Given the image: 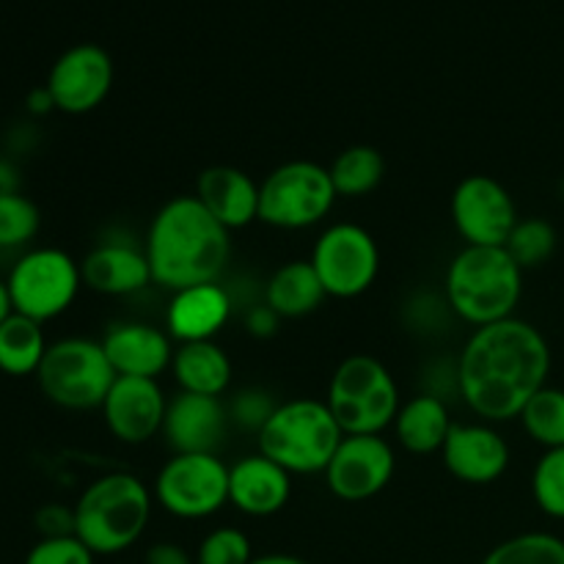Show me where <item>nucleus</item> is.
Listing matches in <instances>:
<instances>
[{"instance_id":"f257e3e1","label":"nucleus","mask_w":564,"mask_h":564,"mask_svg":"<svg viewBox=\"0 0 564 564\" xmlns=\"http://www.w3.org/2000/svg\"><path fill=\"white\" fill-rule=\"evenodd\" d=\"M551 347L521 317L474 328L457 358V391L482 422H512L549 386Z\"/></svg>"},{"instance_id":"f03ea898","label":"nucleus","mask_w":564,"mask_h":564,"mask_svg":"<svg viewBox=\"0 0 564 564\" xmlns=\"http://www.w3.org/2000/svg\"><path fill=\"white\" fill-rule=\"evenodd\" d=\"M154 284L176 292L218 281L231 253L229 229L220 226L196 196H174L158 209L147 231Z\"/></svg>"},{"instance_id":"7ed1b4c3","label":"nucleus","mask_w":564,"mask_h":564,"mask_svg":"<svg viewBox=\"0 0 564 564\" xmlns=\"http://www.w3.org/2000/svg\"><path fill=\"white\" fill-rule=\"evenodd\" d=\"M521 295L523 270L505 246H466L446 268V306L474 328L516 317Z\"/></svg>"},{"instance_id":"20e7f679","label":"nucleus","mask_w":564,"mask_h":564,"mask_svg":"<svg viewBox=\"0 0 564 564\" xmlns=\"http://www.w3.org/2000/svg\"><path fill=\"white\" fill-rule=\"evenodd\" d=\"M152 499V490L135 474H105L75 501V538L94 556L124 554L147 532Z\"/></svg>"},{"instance_id":"39448f33","label":"nucleus","mask_w":564,"mask_h":564,"mask_svg":"<svg viewBox=\"0 0 564 564\" xmlns=\"http://www.w3.org/2000/svg\"><path fill=\"white\" fill-rule=\"evenodd\" d=\"M339 422L328 402L301 397L273 411L257 435L259 452L290 474H325L336 446L341 444Z\"/></svg>"},{"instance_id":"423d86ee","label":"nucleus","mask_w":564,"mask_h":564,"mask_svg":"<svg viewBox=\"0 0 564 564\" xmlns=\"http://www.w3.org/2000/svg\"><path fill=\"white\" fill-rule=\"evenodd\" d=\"M325 402L345 435H383L402 405L394 375L364 352L347 356L334 369Z\"/></svg>"},{"instance_id":"0eeeda50","label":"nucleus","mask_w":564,"mask_h":564,"mask_svg":"<svg viewBox=\"0 0 564 564\" xmlns=\"http://www.w3.org/2000/svg\"><path fill=\"white\" fill-rule=\"evenodd\" d=\"M39 389L64 411L102 408L116 372L102 350V341L66 336L53 341L36 372Z\"/></svg>"},{"instance_id":"6e6552de","label":"nucleus","mask_w":564,"mask_h":564,"mask_svg":"<svg viewBox=\"0 0 564 564\" xmlns=\"http://www.w3.org/2000/svg\"><path fill=\"white\" fill-rule=\"evenodd\" d=\"M336 191L325 165L290 160L259 185V220L273 229H312L323 224L336 204Z\"/></svg>"},{"instance_id":"1a4fd4ad","label":"nucleus","mask_w":564,"mask_h":564,"mask_svg":"<svg viewBox=\"0 0 564 564\" xmlns=\"http://www.w3.org/2000/svg\"><path fill=\"white\" fill-rule=\"evenodd\" d=\"M6 284L14 312L44 325L75 303L83 286L80 262L61 248H33L17 259Z\"/></svg>"},{"instance_id":"9d476101","label":"nucleus","mask_w":564,"mask_h":564,"mask_svg":"<svg viewBox=\"0 0 564 564\" xmlns=\"http://www.w3.org/2000/svg\"><path fill=\"white\" fill-rule=\"evenodd\" d=\"M152 496L169 516L204 521L229 505V466L218 455H171Z\"/></svg>"},{"instance_id":"9b49d317","label":"nucleus","mask_w":564,"mask_h":564,"mask_svg":"<svg viewBox=\"0 0 564 564\" xmlns=\"http://www.w3.org/2000/svg\"><path fill=\"white\" fill-rule=\"evenodd\" d=\"M308 262L323 281L325 295L352 301L378 281L380 248L364 226L334 224L317 237Z\"/></svg>"},{"instance_id":"f8f14e48","label":"nucleus","mask_w":564,"mask_h":564,"mask_svg":"<svg viewBox=\"0 0 564 564\" xmlns=\"http://www.w3.org/2000/svg\"><path fill=\"white\" fill-rule=\"evenodd\" d=\"M449 213L466 246H505L521 220L516 198L496 176L488 174H471L457 182Z\"/></svg>"},{"instance_id":"ddd939ff","label":"nucleus","mask_w":564,"mask_h":564,"mask_svg":"<svg viewBox=\"0 0 564 564\" xmlns=\"http://www.w3.org/2000/svg\"><path fill=\"white\" fill-rule=\"evenodd\" d=\"M394 471V446L383 435H345L325 468V485L336 499L356 505L389 488Z\"/></svg>"},{"instance_id":"4468645a","label":"nucleus","mask_w":564,"mask_h":564,"mask_svg":"<svg viewBox=\"0 0 564 564\" xmlns=\"http://www.w3.org/2000/svg\"><path fill=\"white\" fill-rule=\"evenodd\" d=\"M44 86L53 94L55 110L61 113H91L113 88V58L108 50L94 42L72 44L50 66Z\"/></svg>"},{"instance_id":"2eb2a0df","label":"nucleus","mask_w":564,"mask_h":564,"mask_svg":"<svg viewBox=\"0 0 564 564\" xmlns=\"http://www.w3.org/2000/svg\"><path fill=\"white\" fill-rule=\"evenodd\" d=\"M165 408H169V400L158 380L116 378L99 411L116 441L138 446L163 433Z\"/></svg>"},{"instance_id":"dca6fc26","label":"nucleus","mask_w":564,"mask_h":564,"mask_svg":"<svg viewBox=\"0 0 564 564\" xmlns=\"http://www.w3.org/2000/svg\"><path fill=\"white\" fill-rule=\"evenodd\" d=\"M229 424V408L220 397L180 391L165 408L163 438L174 455H215Z\"/></svg>"},{"instance_id":"f3484780","label":"nucleus","mask_w":564,"mask_h":564,"mask_svg":"<svg viewBox=\"0 0 564 564\" xmlns=\"http://www.w3.org/2000/svg\"><path fill=\"white\" fill-rule=\"evenodd\" d=\"M446 471L466 485H490L510 468V444L490 424H452L444 449Z\"/></svg>"},{"instance_id":"a211bd4d","label":"nucleus","mask_w":564,"mask_h":564,"mask_svg":"<svg viewBox=\"0 0 564 564\" xmlns=\"http://www.w3.org/2000/svg\"><path fill=\"white\" fill-rule=\"evenodd\" d=\"M102 350L113 367L116 378H152L158 380L174 361V345L169 330L149 323H113L105 330Z\"/></svg>"},{"instance_id":"6ab92c4d","label":"nucleus","mask_w":564,"mask_h":564,"mask_svg":"<svg viewBox=\"0 0 564 564\" xmlns=\"http://www.w3.org/2000/svg\"><path fill=\"white\" fill-rule=\"evenodd\" d=\"M231 308H235V301L218 281L185 286V290L174 292L169 308H165V330L176 345L213 341L229 323Z\"/></svg>"},{"instance_id":"aec40b11","label":"nucleus","mask_w":564,"mask_h":564,"mask_svg":"<svg viewBox=\"0 0 564 564\" xmlns=\"http://www.w3.org/2000/svg\"><path fill=\"white\" fill-rule=\"evenodd\" d=\"M292 474L262 452L229 466V505L248 518H270L290 505Z\"/></svg>"},{"instance_id":"412c9836","label":"nucleus","mask_w":564,"mask_h":564,"mask_svg":"<svg viewBox=\"0 0 564 564\" xmlns=\"http://www.w3.org/2000/svg\"><path fill=\"white\" fill-rule=\"evenodd\" d=\"M80 273L83 286L110 297L135 295L152 284L147 251L119 240H105L94 246L80 262Z\"/></svg>"},{"instance_id":"4be33fe9","label":"nucleus","mask_w":564,"mask_h":564,"mask_svg":"<svg viewBox=\"0 0 564 564\" xmlns=\"http://www.w3.org/2000/svg\"><path fill=\"white\" fill-rule=\"evenodd\" d=\"M196 198L229 231L259 220V185L235 165H209L198 174Z\"/></svg>"},{"instance_id":"5701e85b","label":"nucleus","mask_w":564,"mask_h":564,"mask_svg":"<svg viewBox=\"0 0 564 564\" xmlns=\"http://www.w3.org/2000/svg\"><path fill=\"white\" fill-rule=\"evenodd\" d=\"M452 424L455 422H452L446 400L424 391L402 402L394 419V435L402 449L411 455H435L444 449Z\"/></svg>"},{"instance_id":"b1692460","label":"nucleus","mask_w":564,"mask_h":564,"mask_svg":"<svg viewBox=\"0 0 564 564\" xmlns=\"http://www.w3.org/2000/svg\"><path fill=\"white\" fill-rule=\"evenodd\" d=\"M180 391L220 397L231 386V358L218 341H187L176 345L171 361Z\"/></svg>"},{"instance_id":"393cba45","label":"nucleus","mask_w":564,"mask_h":564,"mask_svg":"<svg viewBox=\"0 0 564 564\" xmlns=\"http://www.w3.org/2000/svg\"><path fill=\"white\" fill-rule=\"evenodd\" d=\"M323 281L314 273L308 259H292L281 264L264 284V303L279 314L281 319H297L317 312L325 301Z\"/></svg>"},{"instance_id":"a878e982","label":"nucleus","mask_w":564,"mask_h":564,"mask_svg":"<svg viewBox=\"0 0 564 564\" xmlns=\"http://www.w3.org/2000/svg\"><path fill=\"white\" fill-rule=\"evenodd\" d=\"M47 347L42 323L14 312L0 323V372L9 378L36 375Z\"/></svg>"},{"instance_id":"bb28decb","label":"nucleus","mask_w":564,"mask_h":564,"mask_svg":"<svg viewBox=\"0 0 564 564\" xmlns=\"http://www.w3.org/2000/svg\"><path fill=\"white\" fill-rule=\"evenodd\" d=\"M328 174H330V182H334L336 196L364 198L372 191H378V185L383 182L386 160L375 147L356 143V147H347L336 154Z\"/></svg>"},{"instance_id":"cd10ccee","label":"nucleus","mask_w":564,"mask_h":564,"mask_svg":"<svg viewBox=\"0 0 564 564\" xmlns=\"http://www.w3.org/2000/svg\"><path fill=\"white\" fill-rule=\"evenodd\" d=\"M521 424L529 438L543 449H562L564 446V389L543 386L527 408L521 411Z\"/></svg>"},{"instance_id":"c85d7f7f","label":"nucleus","mask_w":564,"mask_h":564,"mask_svg":"<svg viewBox=\"0 0 564 564\" xmlns=\"http://www.w3.org/2000/svg\"><path fill=\"white\" fill-rule=\"evenodd\" d=\"M482 564H564V540L551 532H523L505 540Z\"/></svg>"},{"instance_id":"c756f323","label":"nucleus","mask_w":564,"mask_h":564,"mask_svg":"<svg viewBox=\"0 0 564 564\" xmlns=\"http://www.w3.org/2000/svg\"><path fill=\"white\" fill-rule=\"evenodd\" d=\"M556 242H560V237H556L554 224H549L545 218H521L505 248L516 259L518 268L527 273V270L540 268L554 257Z\"/></svg>"},{"instance_id":"7c9ffc66","label":"nucleus","mask_w":564,"mask_h":564,"mask_svg":"<svg viewBox=\"0 0 564 564\" xmlns=\"http://www.w3.org/2000/svg\"><path fill=\"white\" fill-rule=\"evenodd\" d=\"M532 499L543 516L564 521V446L545 449L534 463Z\"/></svg>"},{"instance_id":"2f4dec72","label":"nucleus","mask_w":564,"mask_h":564,"mask_svg":"<svg viewBox=\"0 0 564 564\" xmlns=\"http://www.w3.org/2000/svg\"><path fill=\"white\" fill-rule=\"evenodd\" d=\"M39 226H42V215L31 198L22 193L0 196V248L3 251L28 246L39 235Z\"/></svg>"},{"instance_id":"473e14b6","label":"nucleus","mask_w":564,"mask_h":564,"mask_svg":"<svg viewBox=\"0 0 564 564\" xmlns=\"http://www.w3.org/2000/svg\"><path fill=\"white\" fill-rule=\"evenodd\" d=\"M251 540L237 527H218L198 543L196 564H251Z\"/></svg>"},{"instance_id":"72a5a7b5","label":"nucleus","mask_w":564,"mask_h":564,"mask_svg":"<svg viewBox=\"0 0 564 564\" xmlns=\"http://www.w3.org/2000/svg\"><path fill=\"white\" fill-rule=\"evenodd\" d=\"M229 422L237 427L248 430V433H257L268 424V419L273 416V411L279 408V402H273V397L262 389H242L237 391L235 400L229 402Z\"/></svg>"},{"instance_id":"f704fd0d","label":"nucleus","mask_w":564,"mask_h":564,"mask_svg":"<svg viewBox=\"0 0 564 564\" xmlns=\"http://www.w3.org/2000/svg\"><path fill=\"white\" fill-rule=\"evenodd\" d=\"M94 560L97 556L86 549V543L72 534V538H39L22 564H94Z\"/></svg>"},{"instance_id":"c9c22d12","label":"nucleus","mask_w":564,"mask_h":564,"mask_svg":"<svg viewBox=\"0 0 564 564\" xmlns=\"http://www.w3.org/2000/svg\"><path fill=\"white\" fill-rule=\"evenodd\" d=\"M33 523H36V532L42 534V540L72 538L75 534V507L44 505L33 516Z\"/></svg>"},{"instance_id":"e433bc0d","label":"nucleus","mask_w":564,"mask_h":564,"mask_svg":"<svg viewBox=\"0 0 564 564\" xmlns=\"http://www.w3.org/2000/svg\"><path fill=\"white\" fill-rule=\"evenodd\" d=\"M281 317L268 306V303H257L246 312V330L257 339H270L279 330Z\"/></svg>"},{"instance_id":"4c0bfd02","label":"nucleus","mask_w":564,"mask_h":564,"mask_svg":"<svg viewBox=\"0 0 564 564\" xmlns=\"http://www.w3.org/2000/svg\"><path fill=\"white\" fill-rule=\"evenodd\" d=\"M143 564H196V556L187 554L180 543H154L143 556Z\"/></svg>"},{"instance_id":"58836bf2","label":"nucleus","mask_w":564,"mask_h":564,"mask_svg":"<svg viewBox=\"0 0 564 564\" xmlns=\"http://www.w3.org/2000/svg\"><path fill=\"white\" fill-rule=\"evenodd\" d=\"M25 105H28V110H31L33 116H47L50 110H55L53 94L47 91V86H39V88H33V91L28 94Z\"/></svg>"},{"instance_id":"ea45409f","label":"nucleus","mask_w":564,"mask_h":564,"mask_svg":"<svg viewBox=\"0 0 564 564\" xmlns=\"http://www.w3.org/2000/svg\"><path fill=\"white\" fill-rule=\"evenodd\" d=\"M9 193H20V171L14 163L0 158V196H9Z\"/></svg>"},{"instance_id":"a19ab883","label":"nucleus","mask_w":564,"mask_h":564,"mask_svg":"<svg viewBox=\"0 0 564 564\" xmlns=\"http://www.w3.org/2000/svg\"><path fill=\"white\" fill-rule=\"evenodd\" d=\"M251 564H308V562L292 554H264V556H253Z\"/></svg>"},{"instance_id":"79ce46f5","label":"nucleus","mask_w":564,"mask_h":564,"mask_svg":"<svg viewBox=\"0 0 564 564\" xmlns=\"http://www.w3.org/2000/svg\"><path fill=\"white\" fill-rule=\"evenodd\" d=\"M11 314H14V306H11L9 284H6L3 279H0V323H3L6 317H11Z\"/></svg>"}]
</instances>
